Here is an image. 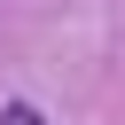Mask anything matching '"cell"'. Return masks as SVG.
I'll list each match as a JSON object with an SVG mask.
<instances>
[{
    "instance_id": "obj_1",
    "label": "cell",
    "mask_w": 125,
    "mask_h": 125,
    "mask_svg": "<svg viewBox=\"0 0 125 125\" xmlns=\"http://www.w3.org/2000/svg\"><path fill=\"white\" fill-rule=\"evenodd\" d=\"M0 125H47V109L23 102V94H8V102H0Z\"/></svg>"
}]
</instances>
